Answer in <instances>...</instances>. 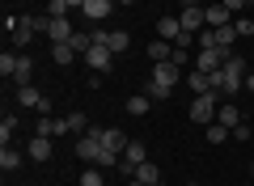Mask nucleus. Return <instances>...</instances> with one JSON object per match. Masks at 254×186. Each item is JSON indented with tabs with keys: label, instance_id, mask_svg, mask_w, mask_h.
<instances>
[{
	"label": "nucleus",
	"instance_id": "obj_1",
	"mask_svg": "<svg viewBox=\"0 0 254 186\" xmlns=\"http://www.w3.org/2000/svg\"><path fill=\"white\" fill-rule=\"evenodd\" d=\"M242 80H246V60H237V55H229L225 68L212 72V89H216L220 98H229V93H242Z\"/></svg>",
	"mask_w": 254,
	"mask_h": 186
},
{
	"label": "nucleus",
	"instance_id": "obj_2",
	"mask_svg": "<svg viewBox=\"0 0 254 186\" xmlns=\"http://www.w3.org/2000/svg\"><path fill=\"white\" fill-rule=\"evenodd\" d=\"M216 110H220V93H199V98L190 102V119L195 123H216Z\"/></svg>",
	"mask_w": 254,
	"mask_h": 186
},
{
	"label": "nucleus",
	"instance_id": "obj_3",
	"mask_svg": "<svg viewBox=\"0 0 254 186\" xmlns=\"http://www.w3.org/2000/svg\"><path fill=\"white\" fill-rule=\"evenodd\" d=\"M76 157L89 161V165H98V157H102V127H89L85 135H76Z\"/></svg>",
	"mask_w": 254,
	"mask_h": 186
},
{
	"label": "nucleus",
	"instance_id": "obj_4",
	"mask_svg": "<svg viewBox=\"0 0 254 186\" xmlns=\"http://www.w3.org/2000/svg\"><path fill=\"white\" fill-rule=\"evenodd\" d=\"M229 55H233V51H225V47H203V51L195 55V72H208V76H212V72L225 68Z\"/></svg>",
	"mask_w": 254,
	"mask_h": 186
},
{
	"label": "nucleus",
	"instance_id": "obj_5",
	"mask_svg": "<svg viewBox=\"0 0 254 186\" xmlns=\"http://www.w3.org/2000/svg\"><path fill=\"white\" fill-rule=\"evenodd\" d=\"M110 55H115V51H110V47H98V43H93L89 51L81 55V60L89 63V72H102V76H106V72L115 68V60H110Z\"/></svg>",
	"mask_w": 254,
	"mask_h": 186
},
{
	"label": "nucleus",
	"instance_id": "obj_6",
	"mask_svg": "<svg viewBox=\"0 0 254 186\" xmlns=\"http://www.w3.org/2000/svg\"><path fill=\"white\" fill-rule=\"evenodd\" d=\"M153 80H157V85H165V89H174L182 80V68L174 60H161V63H153Z\"/></svg>",
	"mask_w": 254,
	"mask_h": 186
},
{
	"label": "nucleus",
	"instance_id": "obj_7",
	"mask_svg": "<svg viewBox=\"0 0 254 186\" xmlns=\"http://www.w3.org/2000/svg\"><path fill=\"white\" fill-rule=\"evenodd\" d=\"M43 34L51 38V43H72L76 30H72V21H68V17H47V30H43Z\"/></svg>",
	"mask_w": 254,
	"mask_h": 186
},
{
	"label": "nucleus",
	"instance_id": "obj_8",
	"mask_svg": "<svg viewBox=\"0 0 254 186\" xmlns=\"http://www.w3.org/2000/svg\"><path fill=\"white\" fill-rule=\"evenodd\" d=\"M229 21H233V13L225 9V4H220V0H212V4H203V26H229Z\"/></svg>",
	"mask_w": 254,
	"mask_h": 186
},
{
	"label": "nucleus",
	"instance_id": "obj_9",
	"mask_svg": "<svg viewBox=\"0 0 254 186\" xmlns=\"http://www.w3.org/2000/svg\"><path fill=\"white\" fill-rule=\"evenodd\" d=\"M110 4H115V0H85V4H81V17L85 21H106L110 17Z\"/></svg>",
	"mask_w": 254,
	"mask_h": 186
},
{
	"label": "nucleus",
	"instance_id": "obj_10",
	"mask_svg": "<svg viewBox=\"0 0 254 186\" xmlns=\"http://www.w3.org/2000/svg\"><path fill=\"white\" fill-rule=\"evenodd\" d=\"M178 21H182V30L199 34V30H203V4H190V9H182V13H178Z\"/></svg>",
	"mask_w": 254,
	"mask_h": 186
},
{
	"label": "nucleus",
	"instance_id": "obj_11",
	"mask_svg": "<svg viewBox=\"0 0 254 186\" xmlns=\"http://www.w3.org/2000/svg\"><path fill=\"white\" fill-rule=\"evenodd\" d=\"M102 148H106V152H119V157H123V148H127V135L119 131V127H102Z\"/></svg>",
	"mask_w": 254,
	"mask_h": 186
},
{
	"label": "nucleus",
	"instance_id": "obj_12",
	"mask_svg": "<svg viewBox=\"0 0 254 186\" xmlns=\"http://www.w3.org/2000/svg\"><path fill=\"white\" fill-rule=\"evenodd\" d=\"M64 131H68V119H51V115H43V119H38V131H34V135L55 140V135H64Z\"/></svg>",
	"mask_w": 254,
	"mask_h": 186
},
{
	"label": "nucleus",
	"instance_id": "obj_13",
	"mask_svg": "<svg viewBox=\"0 0 254 186\" xmlns=\"http://www.w3.org/2000/svg\"><path fill=\"white\" fill-rule=\"evenodd\" d=\"M208 30H212V26H208ZM233 43H237L233 21H229V26H216V30H212V47H225V51H233Z\"/></svg>",
	"mask_w": 254,
	"mask_h": 186
},
{
	"label": "nucleus",
	"instance_id": "obj_14",
	"mask_svg": "<svg viewBox=\"0 0 254 186\" xmlns=\"http://www.w3.org/2000/svg\"><path fill=\"white\" fill-rule=\"evenodd\" d=\"M216 123H225L229 131H233V127H242V110H237L233 102H220V110H216Z\"/></svg>",
	"mask_w": 254,
	"mask_h": 186
},
{
	"label": "nucleus",
	"instance_id": "obj_15",
	"mask_svg": "<svg viewBox=\"0 0 254 186\" xmlns=\"http://www.w3.org/2000/svg\"><path fill=\"white\" fill-rule=\"evenodd\" d=\"M178 34H182V21H178V17H161V21H157V38L178 43Z\"/></svg>",
	"mask_w": 254,
	"mask_h": 186
},
{
	"label": "nucleus",
	"instance_id": "obj_16",
	"mask_svg": "<svg viewBox=\"0 0 254 186\" xmlns=\"http://www.w3.org/2000/svg\"><path fill=\"white\" fill-rule=\"evenodd\" d=\"M30 76H34V60L30 55H17V68H13V85H30Z\"/></svg>",
	"mask_w": 254,
	"mask_h": 186
},
{
	"label": "nucleus",
	"instance_id": "obj_17",
	"mask_svg": "<svg viewBox=\"0 0 254 186\" xmlns=\"http://www.w3.org/2000/svg\"><path fill=\"white\" fill-rule=\"evenodd\" d=\"M26 152H30V161H51V140H47V135H34V140L26 144Z\"/></svg>",
	"mask_w": 254,
	"mask_h": 186
},
{
	"label": "nucleus",
	"instance_id": "obj_18",
	"mask_svg": "<svg viewBox=\"0 0 254 186\" xmlns=\"http://www.w3.org/2000/svg\"><path fill=\"white\" fill-rule=\"evenodd\" d=\"M106 47H110V51H115V55H123L127 51V47H131V34H127V30H106Z\"/></svg>",
	"mask_w": 254,
	"mask_h": 186
},
{
	"label": "nucleus",
	"instance_id": "obj_19",
	"mask_svg": "<svg viewBox=\"0 0 254 186\" xmlns=\"http://www.w3.org/2000/svg\"><path fill=\"white\" fill-rule=\"evenodd\" d=\"M136 182H144V186H161V169H157L153 161H144V165H136Z\"/></svg>",
	"mask_w": 254,
	"mask_h": 186
},
{
	"label": "nucleus",
	"instance_id": "obj_20",
	"mask_svg": "<svg viewBox=\"0 0 254 186\" xmlns=\"http://www.w3.org/2000/svg\"><path fill=\"white\" fill-rule=\"evenodd\" d=\"M187 85L195 89V98H199V93H216V89H212V76H208V72H190Z\"/></svg>",
	"mask_w": 254,
	"mask_h": 186
},
{
	"label": "nucleus",
	"instance_id": "obj_21",
	"mask_svg": "<svg viewBox=\"0 0 254 186\" xmlns=\"http://www.w3.org/2000/svg\"><path fill=\"white\" fill-rule=\"evenodd\" d=\"M148 110H153V98H148V93H136V98H127V115H148Z\"/></svg>",
	"mask_w": 254,
	"mask_h": 186
},
{
	"label": "nucleus",
	"instance_id": "obj_22",
	"mask_svg": "<svg viewBox=\"0 0 254 186\" xmlns=\"http://www.w3.org/2000/svg\"><path fill=\"white\" fill-rule=\"evenodd\" d=\"M17 102H21V106H34V110H38V106H43L47 98H43V93H38L34 85H21V89H17Z\"/></svg>",
	"mask_w": 254,
	"mask_h": 186
},
{
	"label": "nucleus",
	"instance_id": "obj_23",
	"mask_svg": "<svg viewBox=\"0 0 254 186\" xmlns=\"http://www.w3.org/2000/svg\"><path fill=\"white\" fill-rule=\"evenodd\" d=\"M170 55H174V43H165V38H157V43H148V60H153V63L170 60Z\"/></svg>",
	"mask_w": 254,
	"mask_h": 186
},
{
	"label": "nucleus",
	"instance_id": "obj_24",
	"mask_svg": "<svg viewBox=\"0 0 254 186\" xmlns=\"http://www.w3.org/2000/svg\"><path fill=\"white\" fill-rule=\"evenodd\" d=\"M51 60L60 63V68H64V63H72V60H76V51H72V43H51Z\"/></svg>",
	"mask_w": 254,
	"mask_h": 186
},
{
	"label": "nucleus",
	"instance_id": "obj_25",
	"mask_svg": "<svg viewBox=\"0 0 254 186\" xmlns=\"http://www.w3.org/2000/svg\"><path fill=\"white\" fill-rule=\"evenodd\" d=\"M17 165H21V152H13L9 144H4V148H0V169H4V174H13Z\"/></svg>",
	"mask_w": 254,
	"mask_h": 186
},
{
	"label": "nucleus",
	"instance_id": "obj_26",
	"mask_svg": "<svg viewBox=\"0 0 254 186\" xmlns=\"http://www.w3.org/2000/svg\"><path fill=\"white\" fill-rule=\"evenodd\" d=\"M68 131L85 135V131H89V115H85V110H72V115H68Z\"/></svg>",
	"mask_w": 254,
	"mask_h": 186
},
{
	"label": "nucleus",
	"instance_id": "obj_27",
	"mask_svg": "<svg viewBox=\"0 0 254 186\" xmlns=\"http://www.w3.org/2000/svg\"><path fill=\"white\" fill-rule=\"evenodd\" d=\"M89 47H93V34H89V30H76V34H72V51H76V55H85Z\"/></svg>",
	"mask_w": 254,
	"mask_h": 186
},
{
	"label": "nucleus",
	"instance_id": "obj_28",
	"mask_svg": "<svg viewBox=\"0 0 254 186\" xmlns=\"http://www.w3.org/2000/svg\"><path fill=\"white\" fill-rule=\"evenodd\" d=\"M225 140H229V127H225V123H208V144H212V148L225 144Z\"/></svg>",
	"mask_w": 254,
	"mask_h": 186
},
{
	"label": "nucleus",
	"instance_id": "obj_29",
	"mask_svg": "<svg viewBox=\"0 0 254 186\" xmlns=\"http://www.w3.org/2000/svg\"><path fill=\"white\" fill-rule=\"evenodd\" d=\"M81 186H106V178H102V165L85 169V174H81Z\"/></svg>",
	"mask_w": 254,
	"mask_h": 186
},
{
	"label": "nucleus",
	"instance_id": "obj_30",
	"mask_svg": "<svg viewBox=\"0 0 254 186\" xmlns=\"http://www.w3.org/2000/svg\"><path fill=\"white\" fill-rule=\"evenodd\" d=\"M17 127H21L17 119H13V115H4V123H0V144H9V140H13V131H17Z\"/></svg>",
	"mask_w": 254,
	"mask_h": 186
},
{
	"label": "nucleus",
	"instance_id": "obj_31",
	"mask_svg": "<svg viewBox=\"0 0 254 186\" xmlns=\"http://www.w3.org/2000/svg\"><path fill=\"white\" fill-rule=\"evenodd\" d=\"M68 9H72L68 0H47V17H68Z\"/></svg>",
	"mask_w": 254,
	"mask_h": 186
},
{
	"label": "nucleus",
	"instance_id": "obj_32",
	"mask_svg": "<svg viewBox=\"0 0 254 186\" xmlns=\"http://www.w3.org/2000/svg\"><path fill=\"white\" fill-rule=\"evenodd\" d=\"M233 30H237V38H250V34H254V21L242 13V17H233Z\"/></svg>",
	"mask_w": 254,
	"mask_h": 186
},
{
	"label": "nucleus",
	"instance_id": "obj_33",
	"mask_svg": "<svg viewBox=\"0 0 254 186\" xmlns=\"http://www.w3.org/2000/svg\"><path fill=\"white\" fill-rule=\"evenodd\" d=\"M13 68H17V55H9V51H4V55H0V76H4V80H13Z\"/></svg>",
	"mask_w": 254,
	"mask_h": 186
},
{
	"label": "nucleus",
	"instance_id": "obj_34",
	"mask_svg": "<svg viewBox=\"0 0 254 186\" xmlns=\"http://www.w3.org/2000/svg\"><path fill=\"white\" fill-rule=\"evenodd\" d=\"M144 93H148L153 102H165V98L174 93V89H165V85H157V80H148V89H144Z\"/></svg>",
	"mask_w": 254,
	"mask_h": 186
},
{
	"label": "nucleus",
	"instance_id": "obj_35",
	"mask_svg": "<svg viewBox=\"0 0 254 186\" xmlns=\"http://www.w3.org/2000/svg\"><path fill=\"white\" fill-rule=\"evenodd\" d=\"M220 4H225V9L237 17V13H246V4H250V0H220Z\"/></svg>",
	"mask_w": 254,
	"mask_h": 186
},
{
	"label": "nucleus",
	"instance_id": "obj_36",
	"mask_svg": "<svg viewBox=\"0 0 254 186\" xmlns=\"http://www.w3.org/2000/svg\"><path fill=\"white\" fill-rule=\"evenodd\" d=\"M229 140H237V144H246V140H250V127H246V123H242V127H233V131H229Z\"/></svg>",
	"mask_w": 254,
	"mask_h": 186
},
{
	"label": "nucleus",
	"instance_id": "obj_37",
	"mask_svg": "<svg viewBox=\"0 0 254 186\" xmlns=\"http://www.w3.org/2000/svg\"><path fill=\"white\" fill-rule=\"evenodd\" d=\"M170 60H174V63H178V68H187V63H190V55H187V51H182V47H174V55H170Z\"/></svg>",
	"mask_w": 254,
	"mask_h": 186
},
{
	"label": "nucleus",
	"instance_id": "obj_38",
	"mask_svg": "<svg viewBox=\"0 0 254 186\" xmlns=\"http://www.w3.org/2000/svg\"><path fill=\"white\" fill-rule=\"evenodd\" d=\"M242 89H250V93H254V72H246V80H242Z\"/></svg>",
	"mask_w": 254,
	"mask_h": 186
},
{
	"label": "nucleus",
	"instance_id": "obj_39",
	"mask_svg": "<svg viewBox=\"0 0 254 186\" xmlns=\"http://www.w3.org/2000/svg\"><path fill=\"white\" fill-rule=\"evenodd\" d=\"M178 4H182V9H190V4H199V0H178Z\"/></svg>",
	"mask_w": 254,
	"mask_h": 186
},
{
	"label": "nucleus",
	"instance_id": "obj_40",
	"mask_svg": "<svg viewBox=\"0 0 254 186\" xmlns=\"http://www.w3.org/2000/svg\"><path fill=\"white\" fill-rule=\"evenodd\" d=\"M115 4H136V0H115Z\"/></svg>",
	"mask_w": 254,
	"mask_h": 186
},
{
	"label": "nucleus",
	"instance_id": "obj_41",
	"mask_svg": "<svg viewBox=\"0 0 254 186\" xmlns=\"http://www.w3.org/2000/svg\"><path fill=\"white\" fill-rule=\"evenodd\" d=\"M131 186H144V182H136V178H131Z\"/></svg>",
	"mask_w": 254,
	"mask_h": 186
},
{
	"label": "nucleus",
	"instance_id": "obj_42",
	"mask_svg": "<svg viewBox=\"0 0 254 186\" xmlns=\"http://www.w3.org/2000/svg\"><path fill=\"white\" fill-rule=\"evenodd\" d=\"M26 4H38V0H26Z\"/></svg>",
	"mask_w": 254,
	"mask_h": 186
},
{
	"label": "nucleus",
	"instance_id": "obj_43",
	"mask_svg": "<svg viewBox=\"0 0 254 186\" xmlns=\"http://www.w3.org/2000/svg\"><path fill=\"white\" fill-rule=\"evenodd\" d=\"M199 4H212V0H199Z\"/></svg>",
	"mask_w": 254,
	"mask_h": 186
},
{
	"label": "nucleus",
	"instance_id": "obj_44",
	"mask_svg": "<svg viewBox=\"0 0 254 186\" xmlns=\"http://www.w3.org/2000/svg\"><path fill=\"white\" fill-rule=\"evenodd\" d=\"M187 186H199V182H187Z\"/></svg>",
	"mask_w": 254,
	"mask_h": 186
},
{
	"label": "nucleus",
	"instance_id": "obj_45",
	"mask_svg": "<svg viewBox=\"0 0 254 186\" xmlns=\"http://www.w3.org/2000/svg\"><path fill=\"white\" fill-rule=\"evenodd\" d=\"M250 174H254V165H250Z\"/></svg>",
	"mask_w": 254,
	"mask_h": 186
},
{
	"label": "nucleus",
	"instance_id": "obj_46",
	"mask_svg": "<svg viewBox=\"0 0 254 186\" xmlns=\"http://www.w3.org/2000/svg\"><path fill=\"white\" fill-rule=\"evenodd\" d=\"M250 4H254V0H250Z\"/></svg>",
	"mask_w": 254,
	"mask_h": 186
}]
</instances>
